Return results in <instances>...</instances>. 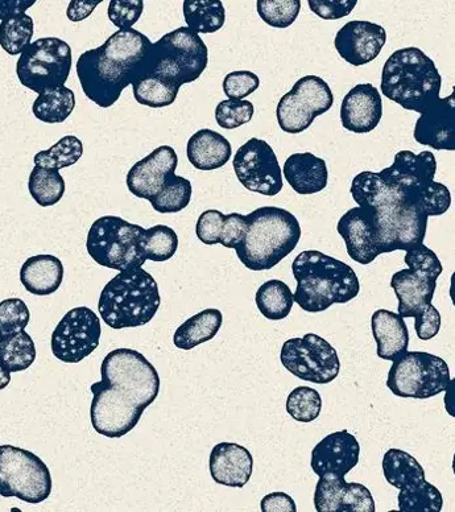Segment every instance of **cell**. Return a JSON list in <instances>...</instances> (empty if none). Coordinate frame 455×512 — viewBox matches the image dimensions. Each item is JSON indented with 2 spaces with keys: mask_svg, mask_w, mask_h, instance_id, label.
<instances>
[{
  "mask_svg": "<svg viewBox=\"0 0 455 512\" xmlns=\"http://www.w3.org/2000/svg\"><path fill=\"white\" fill-rule=\"evenodd\" d=\"M101 377L90 387L91 425L101 436L121 439L159 396V373L142 353L123 348L106 355Z\"/></svg>",
  "mask_w": 455,
  "mask_h": 512,
  "instance_id": "cell-1",
  "label": "cell"
},
{
  "mask_svg": "<svg viewBox=\"0 0 455 512\" xmlns=\"http://www.w3.org/2000/svg\"><path fill=\"white\" fill-rule=\"evenodd\" d=\"M152 49V41L132 28L119 30L101 47L82 53L77 76L85 96L102 109H109L128 85L150 76Z\"/></svg>",
  "mask_w": 455,
  "mask_h": 512,
  "instance_id": "cell-2",
  "label": "cell"
},
{
  "mask_svg": "<svg viewBox=\"0 0 455 512\" xmlns=\"http://www.w3.org/2000/svg\"><path fill=\"white\" fill-rule=\"evenodd\" d=\"M350 193L358 206H370L374 212L382 254L424 245L429 217L408 193L384 183L378 172L371 171L354 177Z\"/></svg>",
  "mask_w": 455,
  "mask_h": 512,
  "instance_id": "cell-3",
  "label": "cell"
},
{
  "mask_svg": "<svg viewBox=\"0 0 455 512\" xmlns=\"http://www.w3.org/2000/svg\"><path fill=\"white\" fill-rule=\"evenodd\" d=\"M292 272L297 287L293 300L309 313L328 311L334 304H346L358 297L361 282L349 264L317 250L296 256Z\"/></svg>",
  "mask_w": 455,
  "mask_h": 512,
  "instance_id": "cell-4",
  "label": "cell"
},
{
  "mask_svg": "<svg viewBox=\"0 0 455 512\" xmlns=\"http://www.w3.org/2000/svg\"><path fill=\"white\" fill-rule=\"evenodd\" d=\"M246 217V237L235 251L248 270H272L299 245L300 222L288 210L263 206Z\"/></svg>",
  "mask_w": 455,
  "mask_h": 512,
  "instance_id": "cell-5",
  "label": "cell"
},
{
  "mask_svg": "<svg viewBox=\"0 0 455 512\" xmlns=\"http://www.w3.org/2000/svg\"><path fill=\"white\" fill-rule=\"evenodd\" d=\"M442 77L436 64L420 48L397 49L383 66L380 90L405 110L421 113L441 98Z\"/></svg>",
  "mask_w": 455,
  "mask_h": 512,
  "instance_id": "cell-6",
  "label": "cell"
},
{
  "mask_svg": "<svg viewBox=\"0 0 455 512\" xmlns=\"http://www.w3.org/2000/svg\"><path fill=\"white\" fill-rule=\"evenodd\" d=\"M161 297L155 278L143 267L119 272L102 289L99 315L115 330L139 328L153 320Z\"/></svg>",
  "mask_w": 455,
  "mask_h": 512,
  "instance_id": "cell-7",
  "label": "cell"
},
{
  "mask_svg": "<svg viewBox=\"0 0 455 512\" xmlns=\"http://www.w3.org/2000/svg\"><path fill=\"white\" fill-rule=\"evenodd\" d=\"M437 160L433 152L400 151L391 167L378 172L384 183L399 191L411 194L428 217L444 216L452 206V194L446 185L434 181Z\"/></svg>",
  "mask_w": 455,
  "mask_h": 512,
  "instance_id": "cell-8",
  "label": "cell"
},
{
  "mask_svg": "<svg viewBox=\"0 0 455 512\" xmlns=\"http://www.w3.org/2000/svg\"><path fill=\"white\" fill-rule=\"evenodd\" d=\"M208 64V45L188 27L177 28L153 44L151 74L180 88L197 81Z\"/></svg>",
  "mask_w": 455,
  "mask_h": 512,
  "instance_id": "cell-9",
  "label": "cell"
},
{
  "mask_svg": "<svg viewBox=\"0 0 455 512\" xmlns=\"http://www.w3.org/2000/svg\"><path fill=\"white\" fill-rule=\"evenodd\" d=\"M144 230L121 217L103 216L91 225L86 249L95 263L111 270L122 272L143 267L147 262L140 253Z\"/></svg>",
  "mask_w": 455,
  "mask_h": 512,
  "instance_id": "cell-10",
  "label": "cell"
},
{
  "mask_svg": "<svg viewBox=\"0 0 455 512\" xmlns=\"http://www.w3.org/2000/svg\"><path fill=\"white\" fill-rule=\"evenodd\" d=\"M52 493V476L45 462L30 450L0 445V495L39 505Z\"/></svg>",
  "mask_w": 455,
  "mask_h": 512,
  "instance_id": "cell-11",
  "label": "cell"
},
{
  "mask_svg": "<svg viewBox=\"0 0 455 512\" xmlns=\"http://www.w3.org/2000/svg\"><path fill=\"white\" fill-rule=\"evenodd\" d=\"M70 70L72 48L57 37L33 41L16 63L20 84L37 94L65 86Z\"/></svg>",
  "mask_w": 455,
  "mask_h": 512,
  "instance_id": "cell-12",
  "label": "cell"
},
{
  "mask_svg": "<svg viewBox=\"0 0 455 512\" xmlns=\"http://www.w3.org/2000/svg\"><path fill=\"white\" fill-rule=\"evenodd\" d=\"M387 387L399 398L430 399L446 391L448 363L426 352H407L392 361Z\"/></svg>",
  "mask_w": 455,
  "mask_h": 512,
  "instance_id": "cell-13",
  "label": "cell"
},
{
  "mask_svg": "<svg viewBox=\"0 0 455 512\" xmlns=\"http://www.w3.org/2000/svg\"><path fill=\"white\" fill-rule=\"evenodd\" d=\"M280 361L296 378L316 384L332 383L341 371L337 350L314 333L285 341Z\"/></svg>",
  "mask_w": 455,
  "mask_h": 512,
  "instance_id": "cell-14",
  "label": "cell"
},
{
  "mask_svg": "<svg viewBox=\"0 0 455 512\" xmlns=\"http://www.w3.org/2000/svg\"><path fill=\"white\" fill-rule=\"evenodd\" d=\"M334 96L328 82L317 76H305L281 97L276 109L277 123L287 134H301L314 119L332 109Z\"/></svg>",
  "mask_w": 455,
  "mask_h": 512,
  "instance_id": "cell-15",
  "label": "cell"
},
{
  "mask_svg": "<svg viewBox=\"0 0 455 512\" xmlns=\"http://www.w3.org/2000/svg\"><path fill=\"white\" fill-rule=\"evenodd\" d=\"M101 320L88 307L70 309L53 330L52 353L64 363H80L95 352L101 342Z\"/></svg>",
  "mask_w": 455,
  "mask_h": 512,
  "instance_id": "cell-16",
  "label": "cell"
},
{
  "mask_svg": "<svg viewBox=\"0 0 455 512\" xmlns=\"http://www.w3.org/2000/svg\"><path fill=\"white\" fill-rule=\"evenodd\" d=\"M233 167L239 183L247 191L273 197L283 189V171L266 140H247L235 154Z\"/></svg>",
  "mask_w": 455,
  "mask_h": 512,
  "instance_id": "cell-17",
  "label": "cell"
},
{
  "mask_svg": "<svg viewBox=\"0 0 455 512\" xmlns=\"http://www.w3.org/2000/svg\"><path fill=\"white\" fill-rule=\"evenodd\" d=\"M337 231L354 262L367 266L382 255L375 214L370 206H355L343 214L338 221Z\"/></svg>",
  "mask_w": 455,
  "mask_h": 512,
  "instance_id": "cell-18",
  "label": "cell"
},
{
  "mask_svg": "<svg viewBox=\"0 0 455 512\" xmlns=\"http://www.w3.org/2000/svg\"><path fill=\"white\" fill-rule=\"evenodd\" d=\"M438 278L440 275L419 267L404 268L392 276L391 288L399 300L397 311L403 319H420L434 307Z\"/></svg>",
  "mask_w": 455,
  "mask_h": 512,
  "instance_id": "cell-19",
  "label": "cell"
},
{
  "mask_svg": "<svg viewBox=\"0 0 455 512\" xmlns=\"http://www.w3.org/2000/svg\"><path fill=\"white\" fill-rule=\"evenodd\" d=\"M318 512H375L371 491L362 483L346 482L345 477L325 474L314 491Z\"/></svg>",
  "mask_w": 455,
  "mask_h": 512,
  "instance_id": "cell-20",
  "label": "cell"
},
{
  "mask_svg": "<svg viewBox=\"0 0 455 512\" xmlns=\"http://www.w3.org/2000/svg\"><path fill=\"white\" fill-rule=\"evenodd\" d=\"M386 41L387 32L380 24L353 20L337 32L334 47L346 63L363 66L380 55Z\"/></svg>",
  "mask_w": 455,
  "mask_h": 512,
  "instance_id": "cell-21",
  "label": "cell"
},
{
  "mask_svg": "<svg viewBox=\"0 0 455 512\" xmlns=\"http://www.w3.org/2000/svg\"><path fill=\"white\" fill-rule=\"evenodd\" d=\"M179 156L175 148L161 146L147 158L132 165L127 173L128 191L135 197L151 201L163 189L167 177L176 172Z\"/></svg>",
  "mask_w": 455,
  "mask_h": 512,
  "instance_id": "cell-22",
  "label": "cell"
},
{
  "mask_svg": "<svg viewBox=\"0 0 455 512\" xmlns=\"http://www.w3.org/2000/svg\"><path fill=\"white\" fill-rule=\"evenodd\" d=\"M416 142L437 151H455V97L438 98L421 111L415 131Z\"/></svg>",
  "mask_w": 455,
  "mask_h": 512,
  "instance_id": "cell-23",
  "label": "cell"
},
{
  "mask_svg": "<svg viewBox=\"0 0 455 512\" xmlns=\"http://www.w3.org/2000/svg\"><path fill=\"white\" fill-rule=\"evenodd\" d=\"M361 445L349 431L332 433L312 450L310 466L318 477L325 474L346 477L359 464Z\"/></svg>",
  "mask_w": 455,
  "mask_h": 512,
  "instance_id": "cell-24",
  "label": "cell"
},
{
  "mask_svg": "<svg viewBox=\"0 0 455 512\" xmlns=\"http://www.w3.org/2000/svg\"><path fill=\"white\" fill-rule=\"evenodd\" d=\"M383 117V99L372 84H361L343 98L341 123L354 134H368L379 126Z\"/></svg>",
  "mask_w": 455,
  "mask_h": 512,
  "instance_id": "cell-25",
  "label": "cell"
},
{
  "mask_svg": "<svg viewBox=\"0 0 455 512\" xmlns=\"http://www.w3.org/2000/svg\"><path fill=\"white\" fill-rule=\"evenodd\" d=\"M210 474L218 485L242 489L254 472V457L250 450L234 443L215 445L210 453Z\"/></svg>",
  "mask_w": 455,
  "mask_h": 512,
  "instance_id": "cell-26",
  "label": "cell"
},
{
  "mask_svg": "<svg viewBox=\"0 0 455 512\" xmlns=\"http://www.w3.org/2000/svg\"><path fill=\"white\" fill-rule=\"evenodd\" d=\"M283 175L293 191L299 194H316L328 187V164L324 159L301 152L285 160Z\"/></svg>",
  "mask_w": 455,
  "mask_h": 512,
  "instance_id": "cell-27",
  "label": "cell"
},
{
  "mask_svg": "<svg viewBox=\"0 0 455 512\" xmlns=\"http://www.w3.org/2000/svg\"><path fill=\"white\" fill-rule=\"evenodd\" d=\"M371 326L380 359L392 362L408 352L409 332L399 313L378 309L372 315Z\"/></svg>",
  "mask_w": 455,
  "mask_h": 512,
  "instance_id": "cell-28",
  "label": "cell"
},
{
  "mask_svg": "<svg viewBox=\"0 0 455 512\" xmlns=\"http://www.w3.org/2000/svg\"><path fill=\"white\" fill-rule=\"evenodd\" d=\"M186 155L194 168L210 172L225 167L233 155V148L225 136L204 128L190 136Z\"/></svg>",
  "mask_w": 455,
  "mask_h": 512,
  "instance_id": "cell-29",
  "label": "cell"
},
{
  "mask_svg": "<svg viewBox=\"0 0 455 512\" xmlns=\"http://www.w3.org/2000/svg\"><path fill=\"white\" fill-rule=\"evenodd\" d=\"M62 280L64 264L53 255L31 256L20 270L23 287L36 296H49L59 291Z\"/></svg>",
  "mask_w": 455,
  "mask_h": 512,
  "instance_id": "cell-30",
  "label": "cell"
},
{
  "mask_svg": "<svg viewBox=\"0 0 455 512\" xmlns=\"http://www.w3.org/2000/svg\"><path fill=\"white\" fill-rule=\"evenodd\" d=\"M222 324L223 315L219 309H204L177 328L173 336V344L177 349L190 352L197 346L212 341L221 330Z\"/></svg>",
  "mask_w": 455,
  "mask_h": 512,
  "instance_id": "cell-31",
  "label": "cell"
},
{
  "mask_svg": "<svg viewBox=\"0 0 455 512\" xmlns=\"http://www.w3.org/2000/svg\"><path fill=\"white\" fill-rule=\"evenodd\" d=\"M382 466L384 478L395 489L401 490L426 480L423 465L404 450H387Z\"/></svg>",
  "mask_w": 455,
  "mask_h": 512,
  "instance_id": "cell-32",
  "label": "cell"
},
{
  "mask_svg": "<svg viewBox=\"0 0 455 512\" xmlns=\"http://www.w3.org/2000/svg\"><path fill=\"white\" fill-rule=\"evenodd\" d=\"M184 18L190 31L209 35L225 26L226 10L219 0H185Z\"/></svg>",
  "mask_w": 455,
  "mask_h": 512,
  "instance_id": "cell-33",
  "label": "cell"
},
{
  "mask_svg": "<svg viewBox=\"0 0 455 512\" xmlns=\"http://www.w3.org/2000/svg\"><path fill=\"white\" fill-rule=\"evenodd\" d=\"M36 346L26 330L0 337V365L10 373H22L36 361Z\"/></svg>",
  "mask_w": 455,
  "mask_h": 512,
  "instance_id": "cell-34",
  "label": "cell"
},
{
  "mask_svg": "<svg viewBox=\"0 0 455 512\" xmlns=\"http://www.w3.org/2000/svg\"><path fill=\"white\" fill-rule=\"evenodd\" d=\"M76 107V96L72 89L61 88L39 94L32 105V113L39 121L56 125L64 123Z\"/></svg>",
  "mask_w": 455,
  "mask_h": 512,
  "instance_id": "cell-35",
  "label": "cell"
},
{
  "mask_svg": "<svg viewBox=\"0 0 455 512\" xmlns=\"http://www.w3.org/2000/svg\"><path fill=\"white\" fill-rule=\"evenodd\" d=\"M255 301L259 312L271 321L287 319L295 304L291 288L277 279L262 284L256 292Z\"/></svg>",
  "mask_w": 455,
  "mask_h": 512,
  "instance_id": "cell-36",
  "label": "cell"
},
{
  "mask_svg": "<svg viewBox=\"0 0 455 512\" xmlns=\"http://www.w3.org/2000/svg\"><path fill=\"white\" fill-rule=\"evenodd\" d=\"M28 189L36 204L48 208L59 204L65 194V180L57 169L39 167L32 169Z\"/></svg>",
  "mask_w": 455,
  "mask_h": 512,
  "instance_id": "cell-37",
  "label": "cell"
},
{
  "mask_svg": "<svg viewBox=\"0 0 455 512\" xmlns=\"http://www.w3.org/2000/svg\"><path fill=\"white\" fill-rule=\"evenodd\" d=\"M180 86L171 84L163 78L147 76L132 84L135 101L151 109H163L175 103L179 96Z\"/></svg>",
  "mask_w": 455,
  "mask_h": 512,
  "instance_id": "cell-38",
  "label": "cell"
},
{
  "mask_svg": "<svg viewBox=\"0 0 455 512\" xmlns=\"http://www.w3.org/2000/svg\"><path fill=\"white\" fill-rule=\"evenodd\" d=\"M179 249L176 231L167 225H155L144 230L140 238V253L152 262H167Z\"/></svg>",
  "mask_w": 455,
  "mask_h": 512,
  "instance_id": "cell-39",
  "label": "cell"
},
{
  "mask_svg": "<svg viewBox=\"0 0 455 512\" xmlns=\"http://www.w3.org/2000/svg\"><path fill=\"white\" fill-rule=\"evenodd\" d=\"M192 193V183L185 177L172 173L167 177L163 189L150 202L157 213H180L181 210L188 208Z\"/></svg>",
  "mask_w": 455,
  "mask_h": 512,
  "instance_id": "cell-40",
  "label": "cell"
},
{
  "mask_svg": "<svg viewBox=\"0 0 455 512\" xmlns=\"http://www.w3.org/2000/svg\"><path fill=\"white\" fill-rule=\"evenodd\" d=\"M397 505L401 512H441L444 498L428 481H421L400 490Z\"/></svg>",
  "mask_w": 455,
  "mask_h": 512,
  "instance_id": "cell-41",
  "label": "cell"
},
{
  "mask_svg": "<svg viewBox=\"0 0 455 512\" xmlns=\"http://www.w3.org/2000/svg\"><path fill=\"white\" fill-rule=\"evenodd\" d=\"M84 155V144L74 135H66L47 151L37 152L33 163L39 167L57 169L72 167Z\"/></svg>",
  "mask_w": 455,
  "mask_h": 512,
  "instance_id": "cell-42",
  "label": "cell"
},
{
  "mask_svg": "<svg viewBox=\"0 0 455 512\" xmlns=\"http://www.w3.org/2000/svg\"><path fill=\"white\" fill-rule=\"evenodd\" d=\"M35 23L30 15L14 16L0 23V47L10 56L22 55L32 43Z\"/></svg>",
  "mask_w": 455,
  "mask_h": 512,
  "instance_id": "cell-43",
  "label": "cell"
},
{
  "mask_svg": "<svg viewBox=\"0 0 455 512\" xmlns=\"http://www.w3.org/2000/svg\"><path fill=\"white\" fill-rule=\"evenodd\" d=\"M285 408L293 420L299 421V423H312L321 415L320 392L310 387H297L289 394Z\"/></svg>",
  "mask_w": 455,
  "mask_h": 512,
  "instance_id": "cell-44",
  "label": "cell"
},
{
  "mask_svg": "<svg viewBox=\"0 0 455 512\" xmlns=\"http://www.w3.org/2000/svg\"><path fill=\"white\" fill-rule=\"evenodd\" d=\"M256 10L263 22L273 28H288L299 18L300 0H258Z\"/></svg>",
  "mask_w": 455,
  "mask_h": 512,
  "instance_id": "cell-45",
  "label": "cell"
},
{
  "mask_svg": "<svg viewBox=\"0 0 455 512\" xmlns=\"http://www.w3.org/2000/svg\"><path fill=\"white\" fill-rule=\"evenodd\" d=\"M254 114V103L246 99H225L215 109V121L223 130H235L250 123Z\"/></svg>",
  "mask_w": 455,
  "mask_h": 512,
  "instance_id": "cell-46",
  "label": "cell"
},
{
  "mask_svg": "<svg viewBox=\"0 0 455 512\" xmlns=\"http://www.w3.org/2000/svg\"><path fill=\"white\" fill-rule=\"evenodd\" d=\"M31 313L22 299H6L0 303V337L26 330Z\"/></svg>",
  "mask_w": 455,
  "mask_h": 512,
  "instance_id": "cell-47",
  "label": "cell"
},
{
  "mask_svg": "<svg viewBox=\"0 0 455 512\" xmlns=\"http://www.w3.org/2000/svg\"><path fill=\"white\" fill-rule=\"evenodd\" d=\"M143 11V0H111L107 15L110 22L119 30H132Z\"/></svg>",
  "mask_w": 455,
  "mask_h": 512,
  "instance_id": "cell-48",
  "label": "cell"
},
{
  "mask_svg": "<svg viewBox=\"0 0 455 512\" xmlns=\"http://www.w3.org/2000/svg\"><path fill=\"white\" fill-rule=\"evenodd\" d=\"M260 80L255 73L237 70L227 74L223 80V92L229 99H244L259 89Z\"/></svg>",
  "mask_w": 455,
  "mask_h": 512,
  "instance_id": "cell-49",
  "label": "cell"
},
{
  "mask_svg": "<svg viewBox=\"0 0 455 512\" xmlns=\"http://www.w3.org/2000/svg\"><path fill=\"white\" fill-rule=\"evenodd\" d=\"M225 214L219 210L210 209L202 213L196 225L197 238L208 246L218 245L221 239Z\"/></svg>",
  "mask_w": 455,
  "mask_h": 512,
  "instance_id": "cell-50",
  "label": "cell"
},
{
  "mask_svg": "<svg viewBox=\"0 0 455 512\" xmlns=\"http://www.w3.org/2000/svg\"><path fill=\"white\" fill-rule=\"evenodd\" d=\"M357 3L358 0H308L313 14L324 20L346 18L357 7Z\"/></svg>",
  "mask_w": 455,
  "mask_h": 512,
  "instance_id": "cell-51",
  "label": "cell"
},
{
  "mask_svg": "<svg viewBox=\"0 0 455 512\" xmlns=\"http://www.w3.org/2000/svg\"><path fill=\"white\" fill-rule=\"evenodd\" d=\"M247 217L239 213H231L225 217L223 222L221 239L219 245L225 246L226 249H237L241 246L247 233Z\"/></svg>",
  "mask_w": 455,
  "mask_h": 512,
  "instance_id": "cell-52",
  "label": "cell"
},
{
  "mask_svg": "<svg viewBox=\"0 0 455 512\" xmlns=\"http://www.w3.org/2000/svg\"><path fill=\"white\" fill-rule=\"evenodd\" d=\"M441 322V315L436 307L430 309L420 319L415 320V329L419 340H433L440 333Z\"/></svg>",
  "mask_w": 455,
  "mask_h": 512,
  "instance_id": "cell-53",
  "label": "cell"
},
{
  "mask_svg": "<svg viewBox=\"0 0 455 512\" xmlns=\"http://www.w3.org/2000/svg\"><path fill=\"white\" fill-rule=\"evenodd\" d=\"M263 512H297L296 502L291 495L285 493H271L266 495L260 503Z\"/></svg>",
  "mask_w": 455,
  "mask_h": 512,
  "instance_id": "cell-54",
  "label": "cell"
},
{
  "mask_svg": "<svg viewBox=\"0 0 455 512\" xmlns=\"http://www.w3.org/2000/svg\"><path fill=\"white\" fill-rule=\"evenodd\" d=\"M99 3H102V0H72L69 3L68 11H66V16L70 22H82L93 14Z\"/></svg>",
  "mask_w": 455,
  "mask_h": 512,
  "instance_id": "cell-55",
  "label": "cell"
},
{
  "mask_svg": "<svg viewBox=\"0 0 455 512\" xmlns=\"http://www.w3.org/2000/svg\"><path fill=\"white\" fill-rule=\"evenodd\" d=\"M35 3L36 0H0V22L26 14Z\"/></svg>",
  "mask_w": 455,
  "mask_h": 512,
  "instance_id": "cell-56",
  "label": "cell"
},
{
  "mask_svg": "<svg viewBox=\"0 0 455 512\" xmlns=\"http://www.w3.org/2000/svg\"><path fill=\"white\" fill-rule=\"evenodd\" d=\"M11 383V373L4 369L2 365H0V391L4 390V388L8 387V384Z\"/></svg>",
  "mask_w": 455,
  "mask_h": 512,
  "instance_id": "cell-57",
  "label": "cell"
}]
</instances>
